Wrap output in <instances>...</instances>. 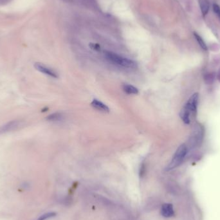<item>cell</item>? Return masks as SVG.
Wrapping results in <instances>:
<instances>
[{
  "instance_id": "6da1fadb",
  "label": "cell",
  "mask_w": 220,
  "mask_h": 220,
  "mask_svg": "<svg viewBox=\"0 0 220 220\" xmlns=\"http://www.w3.org/2000/svg\"><path fill=\"white\" fill-rule=\"evenodd\" d=\"M104 56L106 57L107 60L115 64V65H117L118 66H121L122 67L127 68H135L136 67V63L135 61L119 56V55L113 52L105 51Z\"/></svg>"
},
{
  "instance_id": "7a4b0ae2",
  "label": "cell",
  "mask_w": 220,
  "mask_h": 220,
  "mask_svg": "<svg viewBox=\"0 0 220 220\" xmlns=\"http://www.w3.org/2000/svg\"><path fill=\"white\" fill-rule=\"evenodd\" d=\"M187 153V146L185 144L181 145L179 148L176 150L175 154H174L173 158L171 161L170 163L168 165V166L166 168L167 171H170L172 169L176 168L181 163L183 162V159L185 158V157Z\"/></svg>"
},
{
  "instance_id": "3957f363",
  "label": "cell",
  "mask_w": 220,
  "mask_h": 220,
  "mask_svg": "<svg viewBox=\"0 0 220 220\" xmlns=\"http://www.w3.org/2000/svg\"><path fill=\"white\" fill-rule=\"evenodd\" d=\"M203 137V129L201 125H196L192 131V135L191 137L189 144L192 147V148L198 146L200 144Z\"/></svg>"
},
{
  "instance_id": "277c9868",
  "label": "cell",
  "mask_w": 220,
  "mask_h": 220,
  "mask_svg": "<svg viewBox=\"0 0 220 220\" xmlns=\"http://www.w3.org/2000/svg\"><path fill=\"white\" fill-rule=\"evenodd\" d=\"M34 67L37 70H38L39 72L44 73V74H45V75H47L53 78H58V75L56 72L53 70L52 69H51V68H50L47 66L42 65L41 63H35Z\"/></svg>"
},
{
  "instance_id": "5b68a950",
  "label": "cell",
  "mask_w": 220,
  "mask_h": 220,
  "mask_svg": "<svg viewBox=\"0 0 220 220\" xmlns=\"http://www.w3.org/2000/svg\"><path fill=\"white\" fill-rule=\"evenodd\" d=\"M198 94L194 93L192 95L191 98L188 100V102L185 104V107L189 110L191 113L194 114L196 112L197 106H198Z\"/></svg>"
},
{
  "instance_id": "8992f818",
  "label": "cell",
  "mask_w": 220,
  "mask_h": 220,
  "mask_svg": "<svg viewBox=\"0 0 220 220\" xmlns=\"http://www.w3.org/2000/svg\"><path fill=\"white\" fill-rule=\"evenodd\" d=\"M161 214L165 218H171L174 216L175 211H174L173 205L171 203H164L162 206Z\"/></svg>"
},
{
  "instance_id": "52a82bcc",
  "label": "cell",
  "mask_w": 220,
  "mask_h": 220,
  "mask_svg": "<svg viewBox=\"0 0 220 220\" xmlns=\"http://www.w3.org/2000/svg\"><path fill=\"white\" fill-rule=\"evenodd\" d=\"M21 124V122L19 121H12L11 122H9L7 124L4 125L3 127L0 128V133L14 130L16 128L19 127Z\"/></svg>"
},
{
  "instance_id": "ba28073f",
  "label": "cell",
  "mask_w": 220,
  "mask_h": 220,
  "mask_svg": "<svg viewBox=\"0 0 220 220\" xmlns=\"http://www.w3.org/2000/svg\"><path fill=\"white\" fill-rule=\"evenodd\" d=\"M91 106H92L93 108L97 109L99 110H100V111H102V112H109V109L106 106V105L104 104L102 102L99 101V100H98L97 99H93L92 100V102H91Z\"/></svg>"
},
{
  "instance_id": "9c48e42d",
  "label": "cell",
  "mask_w": 220,
  "mask_h": 220,
  "mask_svg": "<svg viewBox=\"0 0 220 220\" xmlns=\"http://www.w3.org/2000/svg\"><path fill=\"white\" fill-rule=\"evenodd\" d=\"M191 112L189 109H188L185 106L183 107V108L181 110L180 113V117H181L182 120L186 124H189L190 123V115Z\"/></svg>"
},
{
  "instance_id": "30bf717a",
  "label": "cell",
  "mask_w": 220,
  "mask_h": 220,
  "mask_svg": "<svg viewBox=\"0 0 220 220\" xmlns=\"http://www.w3.org/2000/svg\"><path fill=\"white\" fill-rule=\"evenodd\" d=\"M122 89L124 91V92H126L127 94L136 95V94L139 93V90L136 88H135V86L130 85V84H124L122 86Z\"/></svg>"
},
{
  "instance_id": "8fae6325",
  "label": "cell",
  "mask_w": 220,
  "mask_h": 220,
  "mask_svg": "<svg viewBox=\"0 0 220 220\" xmlns=\"http://www.w3.org/2000/svg\"><path fill=\"white\" fill-rule=\"evenodd\" d=\"M201 13L203 16L207 15L209 10V3L207 0H199Z\"/></svg>"
},
{
  "instance_id": "7c38bea8",
  "label": "cell",
  "mask_w": 220,
  "mask_h": 220,
  "mask_svg": "<svg viewBox=\"0 0 220 220\" xmlns=\"http://www.w3.org/2000/svg\"><path fill=\"white\" fill-rule=\"evenodd\" d=\"M62 118H63L62 114L59 113H55L51 114L47 117V119L49 121H58L61 120Z\"/></svg>"
},
{
  "instance_id": "4fadbf2b",
  "label": "cell",
  "mask_w": 220,
  "mask_h": 220,
  "mask_svg": "<svg viewBox=\"0 0 220 220\" xmlns=\"http://www.w3.org/2000/svg\"><path fill=\"white\" fill-rule=\"evenodd\" d=\"M194 35L196 39L197 40V41H198V43L200 44V47L202 48L203 50H207V45H206L205 43L204 42L203 39L201 38V37L200 35H199L197 33H194Z\"/></svg>"
},
{
  "instance_id": "5bb4252c",
  "label": "cell",
  "mask_w": 220,
  "mask_h": 220,
  "mask_svg": "<svg viewBox=\"0 0 220 220\" xmlns=\"http://www.w3.org/2000/svg\"><path fill=\"white\" fill-rule=\"evenodd\" d=\"M56 216V212H48V213H46L44 214H43L42 216H41L38 220H46L47 219H49L50 218H53L54 216Z\"/></svg>"
},
{
  "instance_id": "9a60e30c",
  "label": "cell",
  "mask_w": 220,
  "mask_h": 220,
  "mask_svg": "<svg viewBox=\"0 0 220 220\" xmlns=\"http://www.w3.org/2000/svg\"><path fill=\"white\" fill-rule=\"evenodd\" d=\"M214 80V76L213 74H211V73H209V74L205 76V82L208 84H212Z\"/></svg>"
},
{
  "instance_id": "2e32d148",
  "label": "cell",
  "mask_w": 220,
  "mask_h": 220,
  "mask_svg": "<svg viewBox=\"0 0 220 220\" xmlns=\"http://www.w3.org/2000/svg\"><path fill=\"white\" fill-rule=\"evenodd\" d=\"M213 11L215 14H216L218 18L220 20V7L217 4H214L213 5Z\"/></svg>"
},
{
  "instance_id": "e0dca14e",
  "label": "cell",
  "mask_w": 220,
  "mask_h": 220,
  "mask_svg": "<svg viewBox=\"0 0 220 220\" xmlns=\"http://www.w3.org/2000/svg\"><path fill=\"white\" fill-rule=\"evenodd\" d=\"M11 1L12 0H0V5H5Z\"/></svg>"
},
{
  "instance_id": "ac0fdd59",
  "label": "cell",
  "mask_w": 220,
  "mask_h": 220,
  "mask_svg": "<svg viewBox=\"0 0 220 220\" xmlns=\"http://www.w3.org/2000/svg\"><path fill=\"white\" fill-rule=\"evenodd\" d=\"M218 79H219V81H220V70H219V72H218Z\"/></svg>"
}]
</instances>
